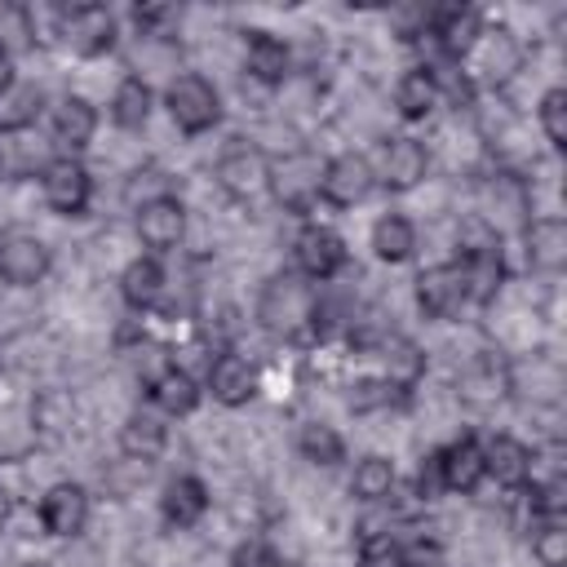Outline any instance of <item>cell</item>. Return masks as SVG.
I'll return each instance as SVG.
<instances>
[{
  "label": "cell",
  "mask_w": 567,
  "mask_h": 567,
  "mask_svg": "<svg viewBox=\"0 0 567 567\" xmlns=\"http://www.w3.org/2000/svg\"><path fill=\"white\" fill-rule=\"evenodd\" d=\"M58 35L80 58H102L115 49V13L106 4H75L58 9Z\"/></svg>",
  "instance_id": "10"
},
{
  "label": "cell",
  "mask_w": 567,
  "mask_h": 567,
  "mask_svg": "<svg viewBox=\"0 0 567 567\" xmlns=\"http://www.w3.org/2000/svg\"><path fill=\"white\" fill-rule=\"evenodd\" d=\"M439 102H443L439 71H430V66H412V71L399 75V84H394V111H399L408 124L430 120Z\"/></svg>",
  "instance_id": "26"
},
{
  "label": "cell",
  "mask_w": 567,
  "mask_h": 567,
  "mask_svg": "<svg viewBox=\"0 0 567 567\" xmlns=\"http://www.w3.org/2000/svg\"><path fill=\"white\" fill-rule=\"evenodd\" d=\"M4 518H9V492L0 487V527H4Z\"/></svg>",
  "instance_id": "44"
},
{
  "label": "cell",
  "mask_w": 567,
  "mask_h": 567,
  "mask_svg": "<svg viewBox=\"0 0 567 567\" xmlns=\"http://www.w3.org/2000/svg\"><path fill=\"white\" fill-rule=\"evenodd\" d=\"M315 297H319V288L310 279H301L297 270L270 275L261 284V292H257L261 332H270L275 341H306L310 323H315Z\"/></svg>",
  "instance_id": "1"
},
{
  "label": "cell",
  "mask_w": 567,
  "mask_h": 567,
  "mask_svg": "<svg viewBox=\"0 0 567 567\" xmlns=\"http://www.w3.org/2000/svg\"><path fill=\"white\" fill-rule=\"evenodd\" d=\"M40 527L49 532V536H62V540H71V536H80L84 527H89V514H93V501H89V487H80V483H53L44 496H40Z\"/></svg>",
  "instance_id": "14"
},
{
  "label": "cell",
  "mask_w": 567,
  "mask_h": 567,
  "mask_svg": "<svg viewBox=\"0 0 567 567\" xmlns=\"http://www.w3.org/2000/svg\"><path fill=\"white\" fill-rule=\"evenodd\" d=\"M13 84V58H9V44L0 40V93Z\"/></svg>",
  "instance_id": "43"
},
{
  "label": "cell",
  "mask_w": 567,
  "mask_h": 567,
  "mask_svg": "<svg viewBox=\"0 0 567 567\" xmlns=\"http://www.w3.org/2000/svg\"><path fill=\"white\" fill-rule=\"evenodd\" d=\"M27 567H49V563H27Z\"/></svg>",
  "instance_id": "45"
},
{
  "label": "cell",
  "mask_w": 567,
  "mask_h": 567,
  "mask_svg": "<svg viewBox=\"0 0 567 567\" xmlns=\"http://www.w3.org/2000/svg\"><path fill=\"white\" fill-rule=\"evenodd\" d=\"M483 27H487L483 13L470 9V4H443V9H434V13L425 18L430 40H434L447 58H465V53L474 49V40H478Z\"/></svg>",
  "instance_id": "22"
},
{
  "label": "cell",
  "mask_w": 567,
  "mask_h": 567,
  "mask_svg": "<svg viewBox=\"0 0 567 567\" xmlns=\"http://www.w3.org/2000/svg\"><path fill=\"white\" fill-rule=\"evenodd\" d=\"M465 58H474V66H478L474 75H478V80H487V84H509L514 71H523V40H518L509 27H483L478 40H474V49H470Z\"/></svg>",
  "instance_id": "15"
},
{
  "label": "cell",
  "mask_w": 567,
  "mask_h": 567,
  "mask_svg": "<svg viewBox=\"0 0 567 567\" xmlns=\"http://www.w3.org/2000/svg\"><path fill=\"white\" fill-rule=\"evenodd\" d=\"M483 470H487V478H492L496 487L518 492V487L532 483L536 452H532L523 439H514V434H492V439L483 443Z\"/></svg>",
  "instance_id": "18"
},
{
  "label": "cell",
  "mask_w": 567,
  "mask_h": 567,
  "mask_svg": "<svg viewBox=\"0 0 567 567\" xmlns=\"http://www.w3.org/2000/svg\"><path fill=\"white\" fill-rule=\"evenodd\" d=\"M159 195H173V190L164 186V173H159V168H137V173L124 182L128 208H142V204H151V199H159Z\"/></svg>",
  "instance_id": "37"
},
{
  "label": "cell",
  "mask_w": 567,
  "mask_h": 567,
  "mask_svg": "<svg viewBox=\"0 0 567 567\" xmlns=\"http://www.w3.org/2000/svg\"><path fill=\"white\" fill-rule=\"evenodd\" d=\"M359 567H403V540L394 532H363Z\"/></svg>",
  "instance_id": "36"
},
{
  "label": "cell",
  "mask_w": 567,
  "mask_h": 567,
  "mask_svg": "<svg viewBox=\"0 0 567 567\" xmlns=\"http://www.w3.org/2000/svg\"><path fill=\"white\" fill-rule=\"evenodd\" d=\"M49 266H53V252H49V244L40 235H31V230L0 235V279L9 288H35V284H44Z\"/></svg>",
  "instance_id": "12"
},
{
  "label": "cell",
  "mask_w": 567,
  "mask_h": 567,
  "mask_svg": "<svg viewBox=\"0 0 567 567\" xmlns=\"http://www.w3.org/2000/svg\"><path fill=\"white\" fill-rule=\"evenodd\" d=\"M164 421L168 416H159L151 408L128 412V421L120 425V452L124 456H137V461H155L164 452V443H168V425Z\"/></svg>",
  "instance_id": "29"
},
{
  "label": "cell",
  "mask_w": 567,
  "mask_h": 567,
  "mask_svg": "<svg viewBox=\"0 0 567 567\" xmlns=\"http://www.w3.org/2000/svg\"><path fill=\"white\" fill-rule=\"evenodd\" d=\"M372 173H377V186L403 195V190H412V186L425 182V173H430V151H425L421 137L394 133V137L381 142V151H377V159H372Z\"/></svg>",
  "instance_id": "8"
},
{
  "label": "cell",
  "mask_w": 567,
  "mask_h": 567,
  "mask_svg": "<svg viewBox=\"0 0 567 567\" xmlns=\"http://www.w3.org/2000/svg\"><path fill=\"white\" fill-rule=\"evenodd\" d=\"M0 368H4V350H0Z\"/></svg>",
  "instance_id": "46"
},
{
  "label": "cell",
  "mask_w": 567,
  "mask_h": 567,
  "mask_svg": "<svg viewBox=\"0 0 567 567\" xmlns=\"http://www.w3.org/2000/svg\"><path fill=\"white\" fill-rule=\"evenodd\" d=\"M292 266H297L301 279H310L315 288H323V284H332L350 266V248H346V239L332 226L306 221L297 230V239H292Z\"/></svg>",
  "instance_id": "5"
},
{
  "label": "cell",
  "mask_w": 567,
  "mask_h": 567,
  "mask_svg": "<svg viewBox=\"0 0 567 567\" xmlns=\"http://www.w3.org/2000/svg\"><path fill=\"white\" fill-rule=\"evenodd\" d=\"M394 394H399V390H394L385 377H363V381L350 385V408H354V412H372V408H385Z\"/></svg>",
  "instance_id": "38"
},
{
  "label": "cell",
  "mask_w": 567,
  "mask_h": 567,
  "mask_svg": "<svg viewBox=\"0 0 567 567\" xmlns=\"http://www.w3.org/2000/svg\"><path fill=\"white\" fill-rule=\"evenodd\" d=\"M151 106H155V89H151L142 75H124V80L115 84V93H111L106 115H111L115 128L137 133V128H146V120H151Z\"/></svg>",
  "instance_id": "28"
},
{
  "label": "cell",
  "mask_w": 567,
  "mask_h": 567,
  "mask_svg": "<svg viewBox=\"0 0 567 567\" xmlns=\"http://www.w3.org/2000/svg\"><path fill=\"white\" fill-rule=\"evenodd\" d=\"M514 394V368L496 350H478L456 372V403L470 412H492Z\"/></svg>",
  "instance_id": "3"
},
{
  "label": "cell",
  "mask_w": 567,
  "mask_h": 567,
  "mask_svg": "<svg viewBox=\"0 0 567 567\" xmlns=\"http://www.w3.org/2000/svg\"><path fill=\"white\" fill-rule=\"evenodd\" d=\"M532 554H536L540 567H563V558H567V523H563V514H545V518H536Z\"/></svg>",
  "instance_id": "34"
},
{
  "label": "cell",
  "mask_w": 567,
  "mask_h": 567,
  "mask_svg": "<svg viewBox=\"0 0 567 567\" xmlns=\"http://www.w3.org/2000/svg\"><path fill=\"white\" fill-rule=\"evenodd\" d=\"M377 186V173H372V159L359 155V151H337L323 159V177H319V199L328 208H354L372 195Z\"/></svg>",
  "instance_id": "9"
},
{
  "label": "cell",
  "mask_w": 567,
  "mask_h": 567,
  "mask_svg": "<svg viewBox=\"0 0 567 567\" xmlns=\"http://www.w3.org/2000/svg\"><path fill=\"white\" fill-rule=\"evenodd\" d=\"M319 177L323 159L310 151H288L284 159H270V195L297 217H306L319 204Z\"/></svg>",
  "instance_id": "6"
},
{
  "label": "cell",
  "mask_w": 567,
  "mask_h": 567,
  "mask_svg": "<svg viewBox=\"0 0 567 567\" xmlns=\"http://www.w3.org/2000/svg\"><path fill=\"white\" fill-rule=\"evenodd\" d=\"M536 120H540V133H545V142L554 146V151H563L567 146V89H545V97H540V106H536Z\"/></svg>",
  "instance_id": "35"
},
{
  "label": "cell",
  "mask_w": 567,
  "mask_h": 567,
  "mask_svg": "<svg viewBox=\"0 0 567 567\" xmlns=\"http://www.w3.org/2000/svg\"><path fill=\"white\" fill-rule=\"evenodd\" d=\"M204 390H208L221 408H244V403L257 399V368H252L239 350H217V354L208 359Z\"/></svg>",
  "instance_id": "16"
},
{
  "label": "cell",
  "mask_w": 567,
  "mask_h": 567,
  "mask_svg": "<svg viewBox=\"0 0 567 567\" xmlns=\"http://www.w3.org/2000/svg\"><path fill=\"white\" fill-rule=\"evenodd\" d=\"M164 284H168V275H164L159 257H151V252L133 257V261L120 270V297H124V306L137 310V315H146L151 306H159Z\"/></svg>",
  "instance_id": "27"
},
{
  "label": "cell",
  "mask_w": 567,
  "mask_h": 567,
  "mask_svg": "<svg viewBox=\"0 0 567 567\" xmlns=\"http://www.w3.org/2000/svg\"><path fill=\"white\" fill-rule=\"evenodd\" d=\"M164 106L173 115V124L186 133V137H199V133H213L221 124V93L213 89L208 75L199 71H182L168 80L164 89Z\"/></svg>",
  "instance_id": "2"
},
{
  "label": "cell",
  "mask_w": 567,
  "mask_h": 567,
  "mask_svg": "<svg viewBox=\"0 0 567 567\" xmlns=\"http://www.w3.org/2000/svg\"><path fill=\"white\" fill-rule=\"evenodd\" d=\"M133 230H137V244L151 252V257H164L182 244L186 235V204L177 195H159L142 208H133Z\"/></svg>",
  "instance_id": "11"
},
{
  "label": "cell",
  "mask_w": 567,
  "mask_h": 567,
  "mask_svg": "<svg viewBox=\"0 0 567 567\" xmlns=\"http://www.w3.org/2000/svg\"><path fill=\"white\" fill-rule=\"evenodd\" d=\"M377 354H381V377H385L399 394H408V390L421 381V372H425V354H421V346L408 341V337H385V341L377 346Z\"/></svg>",
  "instance_id": "30"
},
{
  "label": "cell",
  "mask_w": 567,
  "mask_h": 567,
  "mask_svg": "<svg viewBox=\"0 0 567 567\" xmlns=\"http://www.w3.org/2000/svg\"><path fill=\"white\" fill-rule=\"evenodd\" d=\"M297 452H301L310 465L332 470V465L346 461V439H341L332 425H323V421H306V425L297 430Z\"/></svg>",
  "instance_id": "33"
},
{
  "label": "cell",
  "mask_w": 567,
  "mask_h": 567,
  "mask_svg": "<svg viewBox=\"0 0 567 567\" xmlns=\"http://www.w3.org/2000/svg\"><path fill=\"white\" fill-rule=\"evenodd\" d=\"M133 22H137V27H142V35H146L151 27L168 22V9H159V4H137V9H133Z\"/></svg>",
  "instance_id": "42"
},
{
  "label": "cell",
  "mask_w": 567,
  "mask_h": 567,
  "mask_svg": "<svg viewBox=\"0 0 567 567\" xmlns=\"http://www.w3.org/2000/svg\"><path fill=\"white\" fill-rule=\"evenodd\" d=\"M97 133V106L80 93H66L49 106V142L62 155H80Z\"/></svg>",
  "instance_id": "17"
},
{
  "label": "cell",
  "mask_w": 567,
  "mask_h": 567,
  "mask_svg": "<svg viewBox=\"0 0 567 567\" xmlns=\"http://www.w3.org/2000/svg\"><path fill=\"white\" fill-rule=\"evenodd\" d=\"M523 252L527 266L540 275H558L567 266V221L563 217H527L523 221Z\"/></svg>",
  "instance_id": "23"
},
{
  "label": "cell",
  "mask_w": 567,
  "mask_h": 567,
  "mask_svg": "<svg viewBox=\"0 0 567 567\" xmlns=\"http://www.w3.org/2000/svg\"><path fill=\"white\" fill-rule=\"evenodd\" d=\"M208 505H213V496H208L204 478H199V474H177V478H168V483H164L159 518H164L173 532H190V527H199V523H204Z\"/></svg>",
  "instance_id": "21"
},
{
  "label": "cell",
  "mask_w": 567,
  "mask_h": 567,
  "mask_svg": "<svg viewBox=\"0 0 567 567\" xmlns=\"http://www.w3.org/2000/svg\"><path fill=\"white\" fill-rule=\"evenodd\" d=\"M49 159H53V142H44L35 124L0 128V177H9V182L40 177Z\"/></svg>",
  "instance_id": "19"
},
{
  "label": "cell",
  "mask_w": 567,
  "mask_h": 567,
  "mask_svg": "<svg viewBox=\"0 0 567 567\" xmlns=\"http://www.w3.org/2000/svg\"><path fill=\"white\" fill-rule=\"evenodd\" d=\"M226 567H279V554H275L261 536H248V540H239V545L230 549Z\"/></svg>",
  "instance_id": "39"
},
{
  "label": "cell",
  "mask_w": 567,
  "mask_h": 567,
  "mask_svg": "<svg viewBox=\"0 0 567 567\" xmlns=\"http://www.w3.org/2000/svg\"><path fill=\"white\" fill-rule=\"evenodd\" d=\"M403 567H443L439 545H403Z\"/></svg>",
  "instance_id": "41"
},
{
  "label": "cell",
  "mask_w": 567,
  "mask_h": 567,
  "mask_svg": "<svg viewBox=\"0 0 567 567\" xmlns=\"http://www.w3.org/2000/svg\"><path fill=\"white\" fill-rule=\"evenodd\" d=\"M213 182L235 204H252V199H261L270 190V155L261 146H252V142H235V146H226L217 155Z\"/></svg>",
  "instance_id": "4"
},
{
  "label": "cell",
  "mask_w": 567,
  "mask_h": 567,
  "mask_svg": "<svg viewBox=\"0 0 567 567\" xmlns=\"http://www.w3.org/2000/svg\"><path fill=\"white\" fill-rule=\"evenodd\" d=\"M416 306H421L425 319H456V315L470 306L461 266H456V261L425 266V270L416 275Z\"/></svg>",
  "instance_id": "13"
},
{
  "label": "cell",
  "mask_w": 567,
  "mask_h": 567,
  "mask_svg": "<svg viewBox=\"0 0 567 567\" xmlns=\"http://www.w3.org/2000/svg\"><path fill=\"white\" fill-rule=\"evenodd\" d=\"M40 195L58 217H84L93 204V173L80 155H53L40 173Z\"/></svg>",
  "instance_id": "7"
},
{
  "label": "cell",
  "mask_w": 567,
  "mask_h": 567,
  "mask_svg": "<svg viewBox=\"0 0 567 567\" xmlns=\"http://www.w3.org/2000/svg\"><path fill=\"white\" fill-rule=\"evenodd\" d=\"M372 252H377V261H385V266L408 261V257L416 252V226H412V217H408V213H381V217L372 221Z\"/></svg>",
  "instance_id": "31"
},
{
  "label": "cell",
  "mask_w": 567,
  "mask_h": 567,
  "mask_svg": "<svg viewBox=\"0 0 567 567\" xmlns=\"http://www.w3.org/2000/svg\"><path fill=\"white\" fill-rule=\"evenodd\" d=\"M244 71H248L257 84L279 89V84L292 75V49H288L279 35H270V31H252V35H248V49H244Z\"/></svg>",
  "instance_id": "25"
},
{
  "label": "cell",
  "mask_w": 567,
  "mask_h": 567,
  "mask_svg": "<svg viewBox=\"0 0 567 567\" xmlns=\"http://www.w3.org/2000/svg\"><path fill=\"white\" fill-rule=\"evenodd\" d=\"M443 492V474H439V452L421 456V470H416V496L421 501H434Z\"/></svg>",
  "instance_id": "40"
},
{
  "label": "cell",
  "mask_w": 567,
  "mask_h": 567,
  "mask_svg": "<svg viewBox=\"0 0 567 567\" xmlns=\"http://www.w3.org/2000/svg\"><path fill=\"white\" fill-rule=\"evenodd\" d=\"M394 483H399L394 461L381 456V452H368V456L354 465V474H350V492H354V501H363V505L390 501V496H394Z\"/></svg>",
  "instance_id": "32"
},
{
  "label": "cell",
  "mask_w": 567,
  "mask_h": 567,
  "mask_svg": "<svg viewBox=\"0 0 567 567\" xmlns=\"http://www.w3.org/2000/svg\"><path fill=\"white\" fill-rule=\"evenodd\" d=\"M146 394H151V403H155L159 416H190L199 408V399H204V385L186 368L164 363L159 372L146 377Z\"/></svg>",
  "instance_id": "24"
},
{
  "label": "cell",
  "mask_w": 567,
  "mask_h": 567,
  "mask_svg": "<svg viewBox=\"0 0 567 567\" xmlns=\"http://www.w3.org/2000/svg\"><path fill=\"white\" fill-rule=\"evenodd\" d=\"M434 452H439L443 492H461V496H470V492L483 487V478H487V470H483V439L461 434V439H452L447 447H434Z\"/></svg>",
  "instance_id": "20"
}]
</instances>
